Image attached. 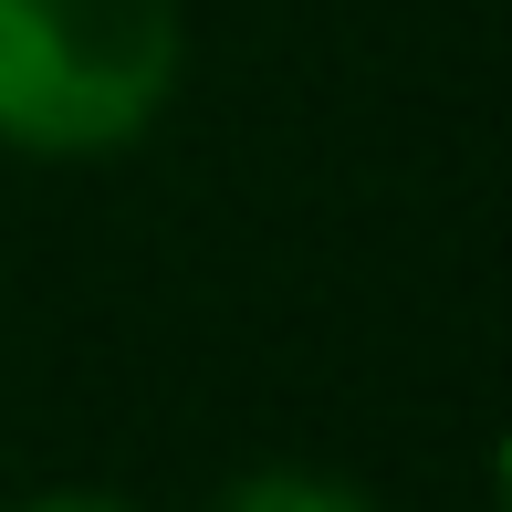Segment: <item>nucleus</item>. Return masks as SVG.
<instances>
[{
    "label": "nucleus",
    "mask_w": 512,
    "mask_h": 512,
    "mask_svg": "<svg viewBox=\"0 0 512 512\" xmlns=\"http://www.w3.org/2000/svg\"><path fill=\"white\" fill-rule=\"evenodd\" d=\"M189 0H0V147L115 157L178 105Z\"/></svg>",
    "instance_id": "f257e3e1"
},
{
    "label": "nucleus",
    "mask_w": 512,
    "mask_h": 512,
    "mask_svg": "<svg viewBox=\"0 0 512 512\" xmlns=\"http://www.w3.org/2000/svg\"><path fill=\"white\" fill-rule=\"evenodd\" d=\"M220 512H377L366 492H345V481H324V471H251V481H230Z\"/></svg>",
    "instance_id": "f03ea898"
},
{
    "label": "nucleus",
    "mask_w": 512,
    "mask_h": 512,
    "mask_svg": "<svg viewBox=\"0 0 512 512\" xmlns=\"http://www.w3.org/2000/svg\"><path fill=\"white\" fill-rule=\"evenodd\" d=\"M11 512H147V502H126V492H32Z\"/></svg>",
    "instance_id": "7ed1b4c3"
}]
</instances>
